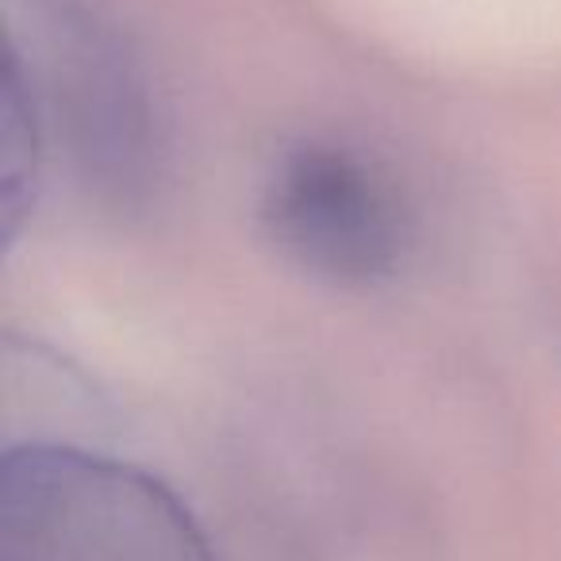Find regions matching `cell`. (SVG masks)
I'll use <instances>...</instances> for the list:
<instances>
[{"label": "cell", "instance_id": "6da1fadb", "mask_svg": "<svg viewBox=\"0 0 561 561\" xmlns=\"http://www.w3.org/2000/svg\"><path fill=\"white\" fill-rule=\"evenodd\" d=\"M12 85L101 211L147 219L173 181L170 112L139 35L112 0H20Z\"/></svg>", "mask_w": 561, "mask_h": 561}, {"label": "cell", "instance_id": "7a4b0ae2", "mask_svg": "<svg viewBox=\"0 0 561 561\" xmlns=\"http://www.w3.org/2000/svg\"><path fill=\"white\" fill-rule=\"evenodd\" d=\"M0 561H216L204 527L147 469L27 438L0 461Z\"/></svg>", "mask_w": 561, "mask_h": 561}, {"label": "cell", "instance_id": "3957f363", "mask_svg": "<svg viewBox=\"0 0 561 561\" xmlns=\"http://www.w3.org/2000/svg\"><path fill=\"white\" fill-rule=\"evenodd\" d=\"M257 216L285 262L335 289H377L404 273L415 216L381 162L308 139L273 158Z\"/></svg>", "mask_w": 561, "mask_h": 561}]
</instances>
